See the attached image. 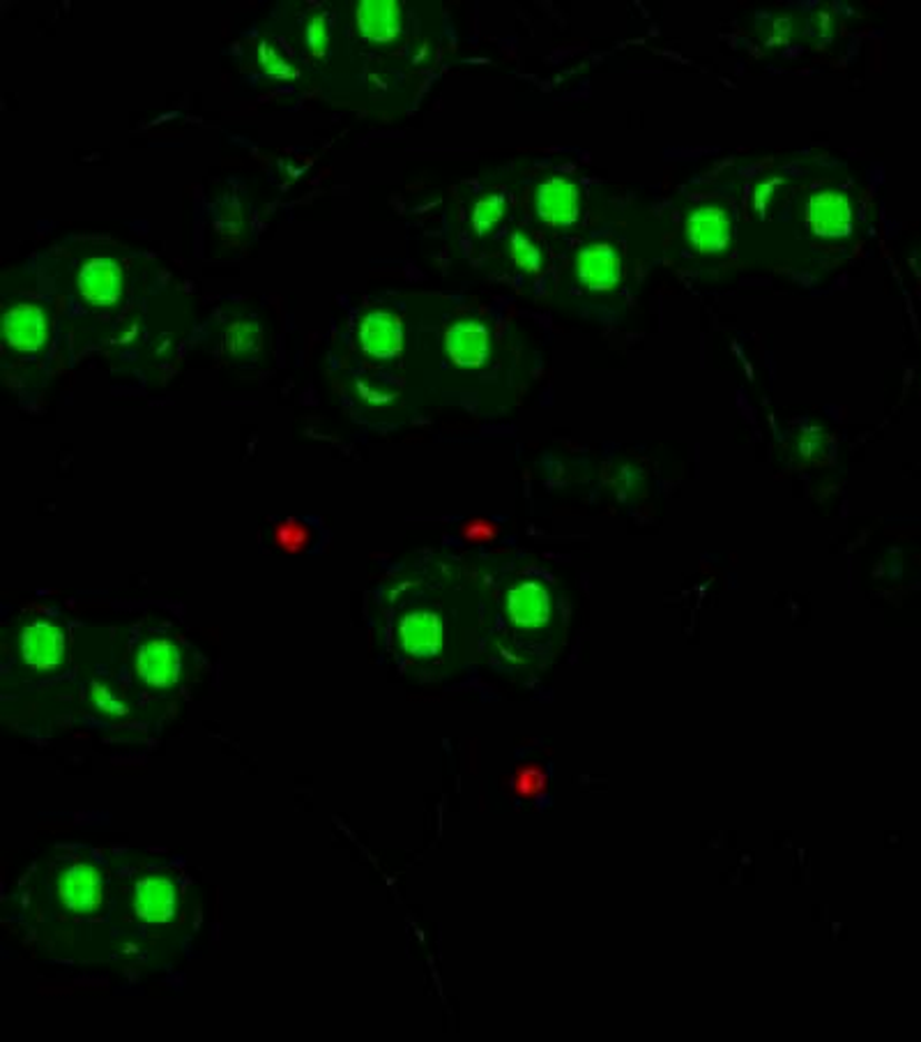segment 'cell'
Wrapping results in <instances>:
<instances>
[{
  "instance_id": "ba28073f",
  "label": "cell",
  "mask_w": 921,
  "mask_h": 1042,
  "mask_svg": "<svg viewBox=\"0 0 921 1042\" xmlns=\"http://www.w3.org/2000/svg\"><path fill=\"white\" fill-rule=\"evenodd\" d=\"M689 238L698 249L719 251L730 240V219L717 206L698 208L689 219Z\"/></svg>"
},
{
  "instance_id": "7c38bea8",
  "label": "cell",
  "mask_w": 921,
  "mask_h": 1042,
  "mask_svg": "<svg viewBox=\"0 0 921 1042\" xmlns=\"http://www.w3.org/2000/svg\"><path fill=\"white\" fill-rule=\"evenodd\" d=\"M60 891H62V900H66L68 906L86 911V909L98 904V900H100L98 874H94L88 867H72L66 876H62Z\"/></svg>"
},
{
  "instance_id": "7a4b0ae2",
  "label": "cell",
  "mask_w": 921,
  "mask_h": 1042,
  "mask_svg": "<svg viewBox=\"0 0 921 1042\" xmlns=\"http://www.w3.org/2000/svg\"><path fill=\"white\" fill-rule=\"evenodd\" d=\"M537 212L551 227H567L579 217V189L564 178L547 180L537 192Z\"/></svg>"
},
{
  "instance_id": "9c48e42d",
  "label": "cell",
  "mask_w": 921,
  "mask_h": 1042,
  "mask_svg": "<svg viewBox=\"0 0 921 1042\" xmlns=\"http://www.w3.org/2000/svg\"><path fill=\"white\" fill-rule=\"evenodd\" d=\"M180 657L178 651L167 642H150L139 653V674L146 683L164 687L171 685L178 676Z\"/></svg>"
},
{
  "instance_id": "52a82bcc",
  "label": "cell",
  "mask_w": 921,
  "mask_h": 1042,
  "mask_svg": "<svg viewBox=\"0 0 921 1042\" xmlns=\"http://www.w3.org/2000/svg\"><path fill=\"white\" fill-rule=\"evenodd\" d=\"M807 222L815 234L843 236L850 227V206L839 192H822L809 201Z\"/></svg>"
},
{
  "instance_id": "9a60e30c",
  "label": "cell",
  "mask_w": 921,
  "mask_h": 1042,
  "mask_svg": "<svg viewBox=\"0 0 921 1042\" xmlns=\"http://www.w3.org/2000/svg\"><path fill=\"white\" fill-rule=\"evenodd\" d=\"M504 212V197L502 195H491L482 199L478 206H474L472 212V227L480 236H484L491 227L500 222V217Z\"/></svg>"
},
{
  "instance_id": "3957f363",
  "label": "cell",
  "mask_w": 921,
  "mask_h": 1042,
  "mask_svg": "<svg viewBox=\"0 0 921 1042\" xmlns=\"http://www.w3.org/2000/svg\"><path fill=\"white\" fill-rule=\"evenodd\" d=\"M79 291L88 302L98 307H109L118 302L122 296L120 266L111 259H94L86 264L79 272Z\"/></svg>"
},
{
  "instance_id": "4fadbf2b",
  "label": "cell",
  "mask_w": 921,
  "mask_h": 1042,
  "mask_svg": "<svg viewBox=\"0 0 921 1042\" xmlns=\"http://www.w3.org/2000/svg\"><path fill=\"white\" fill-rule=\"evenodd\" d=\"M438 639V623L429 614H412L401 623V644L412 655L433 653Z\"/></svg>"
},
{
  "instance_id": "5b68a950",
  "label": "cell",
  "mask_w": 921,
  "mask_h": 1042,
  "mask_svg": "<svg viewBox=\"0 0 921 1042\" xmlns=\"http://www.w3.org/2000/svg\"><path fill=\"white\" fill-rule=\"evenodd\" d=\"M23 657L30 667H56L62 659V653H66V637H62L60 629L51 623H33L26 627L23 639Z\"/></svg>"
},
{
  "instance_id": "8992f818",
  "label": "cell",
  "mask_w": 921,
  "mask_h": 1042,
  "mask_svg": "<svg viewBox=\"0 0 921 1042\" xmlns=\"http://www.w3.org/2000/svg\"><path fill=\"white\" fill-rule=\"evenodd\" d=\"M358 26L371 42H392L401 30V8L394 0H364L358 8Z\"/></svg>"
},
{
  "instance_id": "e0dca14e",
  "label": "cell",
  "mask_w": 921,
  "mask_h": 1042,
  "mask_svg": "<svg viewBox=\"0 0 921 1042\" xmlns=\"http://www.w3.org/2000/svg\"><path fill=\"white\" fill-rule=\"evenodd\" d=\"M512 257L519 266L530 268V270H537L539 261H542V257H539V249L523 234L512 236Z\"/></svg>"
},
{
  "instance_id": "277c9868",
  "label": "cell",
  "mask_w": 921,
  "mask_h": 1042,
  "mask_svg": "<svg viewBox=\"0 0 921 1042\" xmlns=\"http://www.w3.org/2000/svg\"><path fill=\"white\" fill-rule=\"evenodd\" d=\"M362 349L373 358H394L401 351V321L388 311H371L360 328Z\"/></svg>"
},
{
  "instance_id": "2e32d148",
  "label": "cell",
  "mask_w": 921,
  "mask_h": 1042,
  "mask_svg": "<svg viewBox=\"0 0 921 1042\" xmlns=\"http://www.w3.org/2000/svg\"><path fill=\"white\" fill-rule=\"evenodd\" d=\"M328 42H330V26H328V19L321 14V17H313L307 26V44H309V51L313 56H323L328 51Z\"/></svg>"
},
{
  "instance_id": "8fae6325",
  "label": "cell",
  "mask_w": 921,
  "mask_h": 1042,
  "mask_svg": "<svg viewBox=\"0 0 921 1042\" xmlns=\"http://www.w3.org/2000/svg\"><path fill=\"white\" fill-rule=\"evenodd\" d=\"M448 351L459 365H480L487 358V333L478 324H459L448 333Z\"/></svg>"
},
{
  "instance_id": "30bf717a",
  "label": "cell",
  "mask_w": 921,
  "mask_h": 1042,
  "mask_svg": "<svg viewBox=\"0 0 921 1042\" xmlns=\"http://www.w3.org/2000/svg\"><path fill=\"white\" fill-rule=\"evenodd\" d=\"M176 909L173 886L164 879H148L137 889V913L146 921H167Z\"/></svg>"
},
{
  "instance_id": "6da1fadb",
  "label": "cell",
  "mask_w": 921,
  "mask_h": 1042,
  "mask_svg": "<svg viewBox=\"0 0 921 1042\" xmlns=\"http://www.w3.org/2000/svg\"><path fill=\"white\" fill-rule=\"evenodd\" d=\"M6 337L17 351L36 354L47 344L49 321L38 305H17L6 314Z\"/></svg>"
},
{
  "instance_id": "5bb4252c",
  "label": "cell",
  "mask_w": 921,
  "mask_h": 1042,
  "mask_svg": "<svg viewBox=\"0 0 921 1042\" xmlns=\"http://www.w3.org/2000/svg\"><path fill=\"white\" fill-rule=\"evenodd\" d=\"M581 270L590 284H615L620 272V259L609 245H594L583 251Z\"/></svg>"
}]
</instances>
